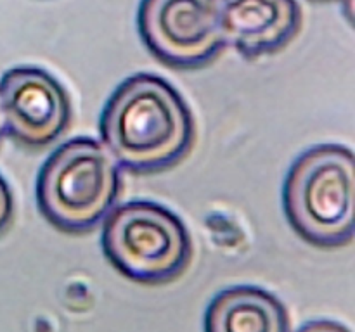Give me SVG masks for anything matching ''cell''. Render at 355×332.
<instances>
[{"label":"cell","instance_id":"2","mask_svg":"<svg viewBox=\"0 0 355 332\" xmlns=\"http://www.w3.org/2000/svg\"><path fill=\"white\" fill-rule=\"evenodd\" d=\"M283 210L290 227L321 249L354 241L355 159L342 144H318L302 152L283 183Z\"/></svg>","mask_w":355,"mask_h":332},{"label":"cell","instance_id":"3","mask_svg":"<svg viewBox=\"0 0 355 332\" xmlns=\"http://www.w3.org/2000/svg\"><path fill=\"white\" fill-rule=\"evenodd\" d=\"M120 192V166L103 142L90 137H75L54 149L35 187L42 216L66 234L96 228L116 206Z\"/></svg>","mask_w":355,"mask_h":332},{"label":"cell","instance_id":"7","mask_svg":"<svg viewBox=\"0 0 355 332\" xmlns=\"http://www.w3.org/2000/svg\"><path fill=\"white\" fill-rule=\"evenodd\" d=\"M218 14L225 44L246 59L283 50L302 28L297 0H218Z\"/></svg>","mask_w":355,"mask_h":332},{"label":"cell","instance_id":"6","mask_svg":"<svg viewBox=\"0 0 355 332\" xmlns=\"http://www.w3.org/2000/svg\"><path fill=\"white\" fill-rule=\"evenodd\" d=\"M3 133L30 149L54 144L71 123V100L55 76L38 66H16L0 78Z\"/></svg>","mask_w":355,"mask_h":332},{"label":"cell","instance_id":"11","mask_svg":"<svg viewBox=\"0 0 355 332\" xmlns=\"http://www.w3.org/2000/svg\"><path fill=\"white\" fill-rule=\"evenodd\" d=\"M311 2H319V3H345V6H347V14H349V16H350V12H352L354 0H311Z\"/></svg>","mask_w":355,"mask_h":332},{"label":"cell","instance_id":"8","mask_svg":"<svg viewBox=\"0 0 355 332\" xmlns=\"http://www.w3.org/2000/svg\"><path fill=\"white\" fill-rule=\"evenodd\" d=\"M203 332H291L283 301L259 286H231L215 294L203 317Z\"/></svg>","mask_w":355,"mask_h":332},{"label":"cell","instance_id":"5","mask_svg":"<svg viewBox=\"0 0 355 332\" xmlns=\"http://www.w3.org/2000/svg\"><path fill=\"white\" fill-rule=\"evenodd\" d=\"M137 31L156 61L180 71L205 68L227 47L218 0H141Z\"/></svg>","mask_w":355,"mask_h":332},{"label":"cell","instance_id":"10","mask_svg":"<svg viewBox=\"0 0 355 332\" xmlns=\"http://www.w3.org/2000/svg\"><path fill=\"white\" fill-rule=\"evenodd\" d=\"M297 332H352L347 325L340 322L328 320V318H319V320H311L302 325Z\"/></svg>","mask_w":355,"mask_h":332},{"label":"cell","instance_id":"1","mask_svg":"<svg viewBox=\"0 0 355 332\" xmlns=\"http://www.w3.org/2000/svg\"><path fill=\"white\" fill-rule=\"evenodd\" d=\"M99 133L120 168L151 175L173 168L189 154L196 123L186 99L168 80L137 73L110 95Z\"/></svg>","mask_w":355,"mask_h":332},{"label":"cell","instance_id":"12","mask_svg":"<svg viewBox=\"0 0 355 332\" xmlns=\"http://www.w3.org/2000/svg\"><path fill=\"white\" fill-rule=\"evenodd\" d=\"M3 123H2V113H0V140H2V137H3Z\"/></svg>","mask_w":355,"mask_h":332},{"label":"cell","instance_id":"9","mask_svg":"<svg viewBox=\"0 0 355 332\" xmlns=\"http://www.w3.org/2000/svg\"><path fill=\"white\" fill-rule=\"evenodd\" d=\"M14 220V196L7 180L0 175V235Z\"/></svg>","mask_w":355,"mask_h":332},{"label":"cell","instance_id":"4","mask_svg":"<svg viewBox=\"0 0 355 332\" xmlns=\"http://www.w3.org/2000/svg\"><path fill=\"white\" fill-rule=\"evenodd\" d=\"M101 246L118 273L142 286L179 279L193 258V241L179 214L155 201H128L104 218Z\"/></svg>","mask_w":355,"mask_h":332}]
</instances>
